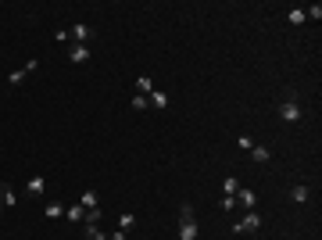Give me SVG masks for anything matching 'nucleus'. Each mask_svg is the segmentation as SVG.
Wrapping results in <instances>:
<instances>
[{"instance_id":"1","label":"nucleus","mask_w":322,"mask_h":240,"mask_svg":"<svg viewBox=\"0 0 322 240\" xmlns=\"http://www.w3.org/2000/svg\"><path fill=\"white\" fill-rule=\"evenodd\" d=\"M279 118H283V122H301V104H297L294 93H287V101L279 104Z\"/></svg>"},{"instance_id":"2","label":"nucleus","mask_w":322,"mask_h":240,"mask_svg":"<svg viewBox=\"0 0 322 240\" xmlns=\"http://www.w3.org/2000/svg\"><path fill=\"white\" fill-rule=\"evenodd\" d=\"M251 229H261V215H258V212H247L244 219L233 226V233H251Z\"/></svg>"},{"instance_id":"3","label":"nucleus","mask_w":322,"mask_h":240,"mask_svg":"<svg viewBox=\"0 0 322 240\" xmlns=\"http://www.w3.org/2000/svg\"><path fill=\"white\" fill-rule=\"evenodd\" d=\"M233 197H236V205H244L247 212H251V208L258 205V194H254V190H247V186H240V190H236Z\"/></svg>"},{"instance_id":"4","label":"nucleus","mask_w":322,"mask_h":240,"mask_svg":"<svg viewBox=\"0 0 322 240\" xmlns=\"http://www.w3.org/2000/svg\"><path fill=\"white\" fill-rule=\"evenodd\" d=\"M200 236V226H197V219H190V222H179V240H197Z\"/></svg>"},{"instance_id":"5","label":"nucleus","mask_w":322,"mask_h":240,"mask_svg":"<svg viewBox=\"0 0 322 240\" xmlns=\"http://www.w3.org/2000/svg\"><path fill=\"white\" fill-rule=\"evenodd\" d=\"M43 190H47V179H43V176H32V179L25 183V194H29V197H39Z\"/></svg>"},{"instance_id":"6","label":"nucleus","mask_w":322,"mask_h":240,"mask_svg":"<svg viewBox=\"0 0 322 240\" xmlns=\"http://www.w3.org/2000/svg\"><path fill=\"white\" fill-rule=\"evenodd\" d=\"M36 68H39V61H36V58H32V61H29V65H22V68H15V72H11V75H8V79H11V83H22V79H25V75H29V72H36Z\"/></svg>"},{"instance_id":"7","label":"nucleus","mask_w":322,"mask_h":240,"mask_svg":"<svg viewBox=\"0 0 322 240\" xmlns=\"http://www.w3.org/2000/svg\"><path fill=\"white\" fill-rule=\"evenodd\" d=\"M68 58H72L75 65H83V61H90V47H86V43H75V47L68 51Z\"/></svg>"},{"instance_id":"8","label":"nucleus","mask_w":322,"mask_h":240,"mask_svg":"<svg viewBox=\"0 0 322 240\" xmlns=\"http://www.w3.org/2000/svg\"><path fill=\"white\" fill-rule=\"evenodd\" d=\"M79 205H83V208H100V197H97V190H83Z\"/></svg>"},{"instance_id":"9","label":"nucleus","mask_w":322,"mask_h":240,"mask_svg":"<svg viewBox=\"0 0 322 240\" xmlns=\"http://www.w3.org/2000/svg\"><path fill=\"white\" fill-rule=\"evenodd\" d=\"M68 36H72V39H90V36H93V29H90L86 22H79V25H72V32H68Z\"/></svg>"},{"instance_id":"10","label":"nucleus","mask_w":322,"mask_h":240,"mask_svg":"<svg viewBox=\"0 0 322 240\" xmlns=\"http://www.w3.org/2000/svg\"><path fill=\"white\" fill-rule=\"evenodd\" d=\"M65 219H68V222H83V219H86V208H83V205H72V208H65Z\"/></svg>"},{"instance_id":"11","label":"nucleus","mask_w":322,"mask_h":240,"mask_svg":"<svg viewBox=\"0 0 322 240\" xmlns=\"http://www.w3.org/2000/svg\"><path fill=\"white\" fill-rule=\"evenodd\" d=\"M251 158H254L258 165H265L269 158H272V151H269V147H261V143H254V147H251Z\"/></svg>"},{"instance_id":"12","label":"nucleus","mask_w":322,"mask_h":240,"mask_svg":"<svg viewBox=\"0 0 322 240\" xmlns=\"http://www.w3.org/2000/svg\"><path fill=\"white\" fill-rule=\"evenodd\" d=\"M287 22H290V25H304V22H308L304 8H290V11H287Z\"/></svg>"},{"instance_id":"13","label":"nucleus","mask_w":322,"mask_h":240,"mask_svg":"<svg viewBox=\"0 0 322 240\" xmlns=\"http://www.w3.org/2000/svg\"><path fill=\"white\" fill-rule=\"evenodd\" d=\"M290 197H294V201H297V205H304V201H308V197H311V190H308L304 183H297V186L290 190Z\"/></svg>"},{"instance_id":"14","label":"nucleus","mask_w":322,"mask_h":240,"mask_svg":"<svg viewBox=\"0 0 322 240\" xmlns=\"http://www.w3.org/2000/svg\"><path fill=\"white\" fill-rule=\"evenodd\" d=\"M236 190H240V179H233V176H226V179H222V197H233Z\"/></svg>"},{"instance_id":"15","label":"nucleus","mask_w":322,"mask_h":240,"mask_svg":"<svg viewBox=\"0 0 322 240\" xmlns=\"http://www.w3.org/2000/svg\"><path fill=\"white\" fill-rule=\"evenodd\" d=\"M43 215H47V219H61V215H65V205H58V201H50V205L43 208Z\"/></svg>"},{"instance_id":"16","label":"nucleus","mask_w":322,"mask_h":240,"mask_svg":"<svg viewBox=\"0 0 322 240\" xmlns=\"http://www.w3.org/2000/svg\"><path fill=\"white\" fill-rule=\"evenodd\" d=\"M100 219H104L100 208H86V219H83V222H86V226H100Z\"/></svg>"},{"instance_id":"17","label":"nucleus","mask_w":322,"mask_h":240,"mask_svg":"<svg viewBox=\"0 0 322 240\" xmlns=\"http://www.w3.org/2000/svg\"><path fill=\"white\" fill-rule=\"evenodd\" d=\"M136 90H140L143 97H150V93H154V83H150L147 75H140V79H136Z\"/></svg>"},{"instance_id":"18","label":"nucleus","mask_w":322,"mask_h":240,"mask_svg":"<svg viewBox=\"0 0 322 240\" xmlns=\"http://www.w3.org/2000/svg\"><path fill=\"white\" fill-rule=\"evenodd\" d=\"M147 101H150L154 108H169V93H161V90H154V93H150Z\"/></svg>"},{"instance_id":"19","label":"nucleus","mask_w":322,"mask_h":240,"mask_svg":"<svg viewBox=\"0 0 322 240\" xmlns=\"http://www.w3.org/2000/svg\"><path fill=\"white\" fill-rule=\"evenodd\" d=\"M133 222H136V215H133V212H122V215H118V229H122V233H126V229H133Z\"/></svg>"},{"instance_id":"20","label":"nucleus","mask_w":322,"mask_h":240,"mask_svg":"<svg viewBox=\"0 0 322 240\" xmlns=\"http://www.w3.org/2000/svg\"><path fill=\"white\" fill-rule=\"evenodd\" d=\"M86 240H108V233L100 226H86Z\"/></svg>"},{"instance_id":"21","label":"nucleus","mask_w":322,"mask_h":240,"mask_svg":"<svg viewBox=\"0 0 322 240\" xmlns=\"http://www.w3.org/2000/svg\"><path fill=\"white\" fill-rule=\"evenodd\" d=\"M0 201H4V208H11V205L18 201V197H15V190H11V186H4V194H0Z\"/></svg>"},{"instance_id":"22","label":"nucleus","mask_w":322,"mask_h":240,"mask_svg":"<svg viewBox=\"0 0 322 240\" xmlns=\"http://www.w3.org/2000/svg\"><path fill=\"white\" fill-rule=\"evenodd\" d=\"M190 219H197V215H193V205H183V208H179V222H190Z\"/></svg>"},{"instance_id":"23","label":"nucleus","mask_w":322,"mask_h":240,"mask_svg":"<svg viewBox=\"0 0 322 240\" xmlns=\"http://www.w3.org/2000/svg\"><path fill=\"white\" fill-rule=\"evenodd\" d=\"M304 15H308V18H315V22H318V18H322V4H311V8H304Z\"/></svg>"},{"instance_id":"24","label":"nucleus","mask_w":322,"mask_h":240,"mask_svg":"<svg viewBox=\"0 0 322 240\" xmlns=\"http://www.w3.org/2000/svg\"><path fill=\"white\" fill-rule=\"evenodd\" d=\"M219 208H222V212H233V208H236V197H222Z\"/></svg>"},{"instance_id":"25","label":"nucleus","mask_w":322,"mask_h":240,"mask_svg":"<svg viewBox=\"0 0 322 240\" xmlns=\"http://www.w3.org/2000/svg\"><path fill=\"white\" fill-rule=\"evenodd\" d=\"M133 108H136V111H143V108H150V101L140 93V97H133Z\"/></svg>"},{"instance_id":"26","label":"nucleus","mask_w":322,"mask_h":240,"mask_svg":"<svg viewBox=\"0 0 322 240\" xmlns=\"http://www.w3.org/2000/svg\"><path fill=\"white\" fill-rule=\"evenodd\" d=\"M108 240H126V233H122V229H115V233H111Z\"/></svg>"},{"instance_id":"27","label":"nucleus","mask_w":322,"mask_h":240,"mask_svg":"<svg viewBox=\"0 0 322 240\" xmlns=\"http://www.w3.org/2000/svg\"><path fill=\"white\" fill-rule=\"evenodd\" d=\"M4 186H8V183H0V194H4Z\"/></svg>"}]
</instances>
